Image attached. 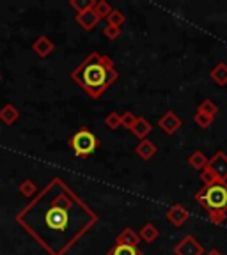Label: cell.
Listing matches in <instances>:
<instances>
[{
	"instance_id": "cell-1",
	"label": "cell",
	"mask_w": 227,
	"mask_h": 255,
	"mask_svg": "<svg viewBox=\"0 0 227 255\" xmlns=\"http://www.w3.org/2000/svg\"><path fill=\"white\" fill-rule=\"evenodd\" d=\"M98 222V215L62 177H53L16 215V223L48 255H66Z\"/></svg>"
},
{
	"instance_id": "cell-26",
	"label": "cell",
	"mask_w": 227,
	"mask_h": 255,
	"mask_svg": "<svg viewBox=\"0 0 227 255\" xmlns=\"http://www.w3.org/2000/svg\"><path fill=\"white\" fill-rule=\"evenodd\" d=\"M137 119H139V117H137L133 112H124V114H121V126L126 128V129H132L133 124L137 123Z\"/></svg>"
},
{
	"instance_id": "cell-9",
	"label": "cell",
	"mask_w": 227,
	"mask_h": 255,
	"mask_svg": "<svg viewBox=\"0 0 227 255\" xmlns=\"http://www.w3.org/2000/svg\"><path fill=\"white\" fill-rule=\"evenodd\" d=\"M75 20L80 27L84 28V30H94L96 25L101 21L100 16L94 12V9H89V11H85V12H80V14H76Z\"/></svg>"
},
{
	"instance_id": "cell-29",
	"label": "cell",
	"mask_w": 227,
	"mask_h": 255,
	"mask_svg": "<svg viewBox=\"0 0 227 255\" xmlns=\"http://www.w3.org/2000/svg\"><path fill=\"white\" fill-rule=\"evenodd\" d=\"M208 218L212 220L213 223H217V225H222V223L226 222V218H227V213H222V211H210V213H208Z\"/></svg>"
},
{
	"instance_id": "cell-19",
	"label": "cell",
	"mask_w": 227,
	"mask_h": 255,
	"mask_svg": "<svg viewBox=\"0 0 227 255\" xmlns=\"http://www.w3.org/2000/svg\"><path fill=\"white\" fill-rule=\"evenodd\" d=\"M197 112L199 114H204V116H210V117H217L219 114V107L213 100H204L203 103L197 107Z\"/></svg>"
},
{
	"instance_id": "cell-3",
	"label": "cell",
	"mask_w": 227,
	"mask_h": 255,
	"mask_svg": "<svg viewBox=\"0 0 227 255\" xmlns=\"http://www.w3.org/2000/svg\"><path fill=\"white\" fill-rule=\"evenodd\" d=\"M196 202L210 211L227 213V183H215L212 186H204L196 193Z\"/></svg>"
},
{
	"instance_id": "cell-6",
	"label": "cell",
	"mask_w": 227,
	"mask_h": 255,
	"mask_svg": "<svg viewBox=\"0 0 227 255\" xmlns=\"http://www.w3.org/2000/svg\"><path fill=\"white\" fill-rule=\"evenodd\" d=\"M174 255H204V247L194 236L188 234L174 247Z\"/></svg>"
},
{
	"instance_id": "cell-30",
	"label": "cell",
	"mask_w": 227,
	"mask_h": 255,
	"mask_svg": "<svg viewBox=\"0 0 227 255\" xmlns=\"http://www.w3.org/2000/svg\"><path fill=\"white\" fill-rule=\"evenodd\" d=\"M204 255H222V252H219V250H210L208 254H204Z\"/></svg>"
},
{
	"instance_id": "cell-5",
	"label": "cell",
	"mask_w": 227,
	"mask_h": 255,
	"mask_svg": "<svg viewBox=\"0 0 227 255\" xmlns=\"http://www.w3.org/2000/svg\"><path fill=\"white\" fill-rule=\"evenodd\" d=\"M208 168L215 174L219 183H227V154L224 151H217L208 161Z\"/></svg>"
},
{
	"instance_id": "cell-10",
	"label": "cell",
	"mask_w": 227,
	"mask_h": 255,
	"mask_svg": "<svg viewBox=\"0 0 227 255\" xmlns=\"http://www.w3.org/2000/svg\"><path fill=\"white\" fill-rule=\"evenodd\" d=\"M53 48H55L53 41L46 36H39L34 43H32V52L36 53L37 57H43V59L53 52Z\"/></svg>"
},
{
	"instance_id": "cell-12",
	"label": "cell",
	"mask_w": 227,
	"mask_h": 255,
	"mask_svg": "<svg viewBox=\"0 0 227 255\" xmlns=\"http://www.w3.org/2000/svg\"><path fill=\"white\" fill-rule=\"evenodd\" d=\"M139 243H140V236L130 227H124L116 236V241H114V245H128V247H139Z\"/></svg>"
},
{
	"instance_id": "cell-27",
	"label": "cell",
	"mask_w": 227,
	"mask_h": 255,
	"mask_svg": "<svg viewBox=\"0 0 227 255\" xmlns=\"http://www.w3.org/2000/svg\"><path fill=\"white\" fill-rule=\"evenodd\" d=\"M201 181H203V184L204 186H212V184H215V183H219L217 181V177H215V174H213L210 168H204V170H201Z\"/></svg>"
},
{
	"instance_id": "cell-22",
	"label": "cell",
	"mask_w": 227,
	"mask_h": 255,
	"mask_svg": "<svg viewBox=\"0 0 227 255\" xmlns=\"http://www.w3.org/2000/svg\"><path fill=\"white\" fill-rule=\"evenodd\" d=\"M94 4H96V0H69V5L75 9L76 14L92 9V7H94Z\"/></svg>"
},
{
	"instance_id": "cell-11",
	"label": "cell",
	"mask_w": 227,
	"mask_h": 255,
	"mask_svg": "<svg viewBox=\"0 0 227 255\" xmlns=\"http://www.w3.org/2000/svg\"><path fill=\"white\" fill-rule=\"evenodd\" d=\"M156 151H158V149H156V143L149 138L140 140V142L135 145V154L139 156L142 161H149V159L156 154Z\"/></svg>"
},
{
	"instance_id": "cell-13",
	"label": "cell",
	"mask_w": 227,
	"mask_h": 255,
	"mask_svg": "<svg viewBox=\"0 0 227 255\" xmlns=\"http://www.w3.org/2000/svg\"><path fill=\"white\" fill-rule=\"evenodd\" d=\"M130 131H132L133 135H135L139 140H146V138H148L149 133L153 131V124L149 123L148 119H144V117H139V119H137V123L133 124V128L130 129Z\"/></svg>"
},
{
	"instance_id": "cell-8",
	"label": "cell",
	"mask_w": 227,
	"mask_h": 255,
	"mask_svg": "<svg viewBox=\"0 0 227 255\" xmlns=\"http://www.w3.org/2000/svg\"><path fill=\"white\" fill-rule=\"evenodd\" d=\"M165 218H167L174 227H181V225H185V223L188 222L190 213H188V209L183 204H174V206L169 207V211L165 213Z\"/></svg>"
},
{
	"instance_id": "cell-15",
	"label": "cell",
	"mask_w": 227,
	"mask_h": 255,
	"mask_svg": "<svg viewBox=\"0 0 227 255\" xmlns=\"http://www.w3.org/2000/svg\"><path fill=\"white\" fill-rule=\"evenodd\" d=\"M139 236H140V241H146V243H155L156 239H158V236H160V231H158V227H156L155 223L148 222V223H144L142 227H140Z\"/></svg>"
},
{
	"instance_id": "cell-24",
	"label": "cell",
	"mask_w": 227,
	"mask_h": 255,
	"mask_svg": "<svg viewBox=\"0 0 227 255\" xmlns=\"http://www.w3.org/2000/svg\"><path fill=\"white\" fill-rule=\"evenodd\" d=\"M194 123H196L197 126L201 128V129H208V128L215 123V117L204 116V114H199V112H196V114H194Z\"/></svg>"
},
{
	"instance_id": "cell-31",
	"label": "cell",
	"mask_w": 227,
	"mask_h": 255,
	"mask_svg": "<svg viewBox=\"0 0 227 255\" xmlns=\"http://www.w3.org/2000/svg\"><path fill=\"white\" fill-rule=\"evenodd\" d=\"M0 82H2V75H0Z\"/></svg>"
},
{
	"instance_id": "cell-4",
	"label": "cell",
	"mask_w": 227,
	"mask_h": 255,
	"mask_svg": "<svg viewBox=\"0 0 227 255\" xmlns=\"http://www.w3.org/2000/svg\"><path fill=\"white\" fill-rule=\"evenodd\" d=\"M68 143H69V147L73 149L76 158H89L96 149L100 147L98 136H96L91 129H87V128L78 129V131L69 138Z\"/></svg>"
},
{
	"instance_id": "cell-25",
	"label": "cell",
	"mask_w": 227,
	"mask_h": 255,
	"mask_svg": "<svg viewBox=\"0 0 227 255\" xmlns=\"http://www.w3.org/2000/svg\"><path fill=\"white\" fill-rule=\"evenodd\" d=\"M105 124H107L108 129H119L121 126V114L117 112H110L107 117H105Z\"/></svg>"
},
{
	"instance_id": "cell-16",
	"label": "cell",
	"mask_w": 227,
	"mask_h": 255,
	"mask_svg": "<svg viewBox=\"0 0 227 255\" xmlns=\"http://www.w3.org/2000/svg\"><path fill=\"white\" fill-rule=\"evenodd\" d=\"M210 76H212V80L215 82L217 85H219V87H226V85H227V64L226 62H219L215 68L212 69Z\"/></svg>"
},
{
	"instance_id": "cell-20",
	"label": "cell",
	"mask_w": 227,
	"mask_h": 255,
	"mask_svg": "<svg viewBox=\"0 0 227 255\" xmlns=\"http://www.w3.org/2000/svg\"><path fill=\"white\" fill-rule=\"evenodd\" d=\"M126 21V16L123 14L121 9H112V12L107 18V25L108 27H123V23Z\"/></svg>"
},
{
	"instance_id": "cell-7",
	"label": "cell",
	"mask_w": 227,
	"mask_h": 255,
	"mask_svg": "<svg viewBox=\"0 0 227 255\" xmlns=\"http://www.w3.org/2000/svg\"><path fill=\"white\" fill-rule=\"evenodd\" d=\"M158 128L165 133V135L171 136L181 128V119L178 117V114H176V112L169 110L158 119Z\"/></svg>"
},
{
	"instance_id": "cell-21",
	"label": "cell",
	"mask_w": 227,
	"mask_h": 255,
	"mask_svg": "<svg viewBox=\"0 0 227 255\" xmlns=\"http://www.w3.org/2000/svg\"><path fill=\"white\" fill-rule=\"evenodd\" d=\"M20 193L23 197H27V199H32V197H36L37 195V186H36V183L34 181H30V179H25L23 183L20 184Z\"/></svg>"
},
{
	"instance_id": "cell-17",
	"label": "cell",
	"mask_w": 227,
	"mask_h": 255,
	"mask_svg": "<svg viewBox=\"0 0 227 255\" xmlns=\"http://www.w3.org/2000/svg\"><path fill=\"white\" fill-rule=\"evenodd\" d=\"M208 161H210V158H208L203 151H194L188 156V165H190L194 170H204V168L208 167Z\"/></svg>"
},
{
	"instance_id": "cell-14",
	"label": "cell",
	"mask_w": 227,
	"mask_h": 255,
	"mask_svg": "<svg viewBox=\"0 0 227 255\" xmlns=\"http://www.w3.org/2000/svg\"><path fill=\"white\" fill-rule=\"evenodd\" d=\"M18 119H20V112H18V108H16L14 105L7 103L0 108V121H2L4 124L12 126Z\"/></svg>"
},
{
	"instance_id": "cell-2",
	"label": "cell",
	"mask_w": 227,
	"mask_h": 255,
	"mask_svg": "<svg viewBox=\"0 0 227 255\" xmlns=\"http://www.w3.org/2000/svg\"><path fill=\"white\" fill-rule=\"evenodd\" d=\"M71 80L91 98L98 100L119 80V71L108 55L92 52L71 71Z\"/></svg>"
},
{
	"instance_id": "cell-23",
	"label": "cell",
	"mask_w": 227,
	"mask_h": 255,
	"mask_svg": "<svg viewBox=\"0 0 227 255\" xmlns=\"http://www.w3.org/2000/svg\"><path fill=\"white\" fill-rule=\"evenodd\" d=\"M94 12L98 16H100V20H107L108 18V14L112 12V7H110V4L108 2H105V0H96V4H94Z\"/></svg>"
},
{
	"instance_id": "cell-28",
	"label": "cell",
	"mask_w": 227,
	"mask_h": 255,
	"mask_svg": "<svg viewBox=\"0 0 227 255\" xmlns=\"http://www.w3.org/2000/svg\"><path fill=\"white\" fill-rule=\"evenodd\" d=\"M103 36L107 37L108 41H116L117 37L121 36V28L119 27H108L107 25V27L103 28Z\"/></svg>"
},
{
	"instance_id": "cell-18",
	"label": "cell",
	"mask_w": 227,
	"mask_h": 255,
	"mask_svg": "<svg viewBox=\"0 0 227 255\" xmlns=\"http://www.w3.org/2000/svg\"><path fill=\"white\" fill-rule=\"evenodd\" d=\"M107 255H144L137 247H128V245H114Z\"/></svg>"
}]
</instances>
